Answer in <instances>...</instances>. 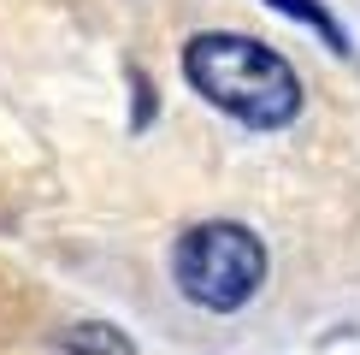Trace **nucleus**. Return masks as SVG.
<instances>
[{
  "instance_id": "nucleus-5",
  "label": "nucleus",
  "mask_w": 360,
  "mask_h": 355,
  "mask_svg": "<svg viewBox=\"0 0 360 355\" xmlns=\"http://www.w3.org/2000/svg\"><path fill=\"white\" fill-rule=\"evenodd\" d=\"M130 95H136V113H130V130H148V118L160 113V89L148 83L142 66H130Z\"/></svg>"
},
{
  "instance_id": "nucleus-1",
  "label": "nucleus",
  "mask_w": 360,
  "mask_h": 355,
  "mask_svg": "<svg viewBox=\"0 0 360 355\" xmlns=\"http://www.w3.org/2000/svg\"><path fill=\"white\" fill-rule=\"evenodd\" d=\"M177 66H184V83L207 107L224 113L231 125L254 130V137L290 130L307 107L302 71L272 42L243 36V30H195L184 54H177Z\"/></svg>"
},
{
  "instance_id": "nucleus-3",
  "label": "nucleus",
  "mask_w": 360,
  "mask_h": 355,
  "mask_svg": "<svg viewBox=\"0 0 360 355\" xmlns=\"http://www.w3.org/2000/svg\"><path fill=\"white\" fill-rule=\"evenodd\" d=\"M53 355H142L136 337L112 320H71L65 332L53 337Z\"/></svg>"
},
{
  "instance_id": "nucleus-4",
  "label": "nucleus",
  "mask_w": 360,
  "mask_h": 355,
  "mask_svg": "<svg viewBox=\"0 0 360 355\" xmlns=\"http://www.w3.org/2000/svg\"><path fill=\"white\" fill-rule=\"evenodd\" d=\"M266 12H278V18H290V24H307L313 36H319L331 54H342V59L354 54L349 30H342V18H337L331 6H325V0H266Z\"/></svg>"
},
{
  "instance_id": "nucleus-2",
  "label": "nucleus",
  "mask_w": 360,
  "mask_h": 355,
  "mask_svg": "<svg viewBox=\"0 0 360 355\" xmlns=\"http://www.w3.org/2000/svg\"><path fill=\"white\" fill-rule=\"evenodd\" d=\"M272 278V249L243 219H195L172 243V285L201 314H243Z\"/></svg>"
}]
</instances>
